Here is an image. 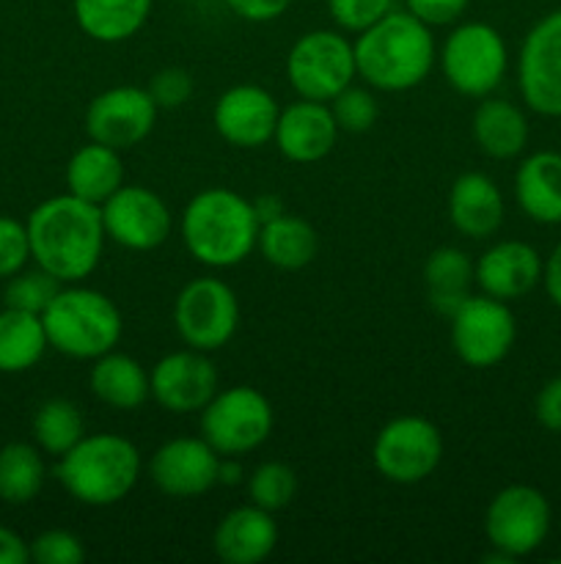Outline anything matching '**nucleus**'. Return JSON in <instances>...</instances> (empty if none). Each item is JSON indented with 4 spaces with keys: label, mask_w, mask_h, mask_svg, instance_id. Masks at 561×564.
Instances as JSON below:
<instances>
[{
    "label": "nucleus",
    "mask_w": 561,
    "mask_h": 564,
    "mask_svg": "<svg viewBox=\"0 0 561 564\" xmlns=\"http://www.w3.org/2000/svg\"><path fill=\"white\" fill-rule=\"evenodd\" d=\"M286 75L302 99L330 102L358 75L355 47L336 31L302 33L289 50Z\"/></svg>",
    "instance_id": "7"
},
{
    "label": "nucleus",
    "mask_w": 561,
    "mask_h": 564,
    "mask_svg": "<svg viewBox=\"0 0 561 564\" xmlns=\"http://www.w3.org/2000/svg\"><path fill=\"white\" fill-rule=\"evenodd\" d=\"M50 347L42 314L6 306L0 312V372L20 375L42 361Z\"/></svg>",
    "instance_id": "30"
},
{
    "label": "nucleus",
    "mask_w": 561,
    "mask_h": 564,
    "mask_svg": "<svg viewBox=\"0 0 561 564\" xmlns=\"http://www.w3.org/2000/svg\"><path fill=\"white\" fill-rule=\"evenodd\" d=\"M55 477L80 505H119L141 477V452L124 435H82L66 455L58 457Z\"/></svg>",
    "instance_id": "4"
},
{
    "label": "nucleus",
    "mask_w": 561,
    "mask_h": 564,
    "mask_svg": "<svg viewBox=\"0 0 561 564\" xmlns=\"http://www.w3.org/2000/svg\"><path fill=\"white\" fill-rule=\"evenodd\" d=\"M124 185V163L119 149L105 143H86L72 154L66 165V187L72 196L102 207L119 187Z\"/></svg>",
    "instance_id": "24"
},
{
    "label": "nucleus",
    "mask_w": 561,
    "mask_h": 564,
    "mask_svg": "<svg viewBox=\"0 0 561 564\" xmlns=\"http://www.w3.org/2000/svg\"><path fill=\"white\" fill-rule=\"evenodd\" d=\"M91 391L99 402L116 411H135L152 394V383L141 364L124 352H105L94 358Z\"/></svg>",
    "instance_id": "25"
},
{
    "label": "nucleus",
    "mask_w": 561,
    "mask_h": 564,
    "mask_svg": "<svg viewBox=\"0 0 561 564\" xmlns=\"http://www.w3.org/2000/svg\"><path fill=\"white\" fill-rule=\"evenodd\" d=\"M542 279L550 301H553L556 306H561V242L553 248V253H550L548 264H544L542 270Z\"/></svg>",
    "instance_id": "44"
},
{
    "label": "nucleus",
    "mask_w": 561,
    "mask_h": 564,
    "mask_svg": "<svg viewBox=\"0 0 561 564\" xmlns=\"http://www.w3.org/2000/svg\"><path fill=\"white\" fill-rule=\"evenodd\" d=\"M484 532L498 554L517 560L544 543L550 532V505L537 488L509 485L487 507Z\"/></svg>",
    "instance_id": "12"
},
{
    "label": "nucleus",
    "mask_w": 561,
    "mask_h": 564,
    "mask_svg": "<svg viewBox=\"0 0 561 564\" xmlns=\"http://www.w3.org/2000/svg\"><path fill=\"white\" fill-rule=\"evenodd\" d=\"M333 102V119L339 124V130L346 132H366L372 130L374 121H377V99L372 97L363 88L346 86L339 97L330 99Z\"/></svg>",
    "instance_id": "35"
},
{
    "label": "nucleus",
    "mask_w": 561,
    "mask_h": 564,
    "mask_svg": "<svg viewBox=\"0 0 561 564\" xmlns=\"http://www.w3.org/2000/svg\"><path fill=\"white\" fill-rule=\"evenodd\" d=\"M424 284H427V297L432 308L451 317L473 295L476 264L460 248H438L429 253L427 264H424Z\"/></svg>",
    "instance_id": "27"
},
{
    "label": "nucleus",
    "mask_w": 561,
    "mask_h": 564,
    "mask_svg": "<svg viewBox=\"0 0 561 564\" xmlns=\"http://www.w3.org/2000/svg\"><path fill=\"white\" fill-rule=\"evenodd\" d=\"M148 94L157 102V108H182L193 94V75L179 66L160 69L148 83Z\"/></svg>",
    "instance_id": "39"
},
{
    "label": "nucleus",
    "mask_w": 561,
    "mask_h": 564,
    "mask_svg": "<svg viewBox=\"0 0 561 564\" xmlns=\"http://www.w3.org/2000/svg\"><path fill=\"white\" fill-rule=\"evenodd\" d=\"M372 457L388 482L418 485L443 460V435L429 419L399 416L380 430Z\"/></svg>",
    "instance_id": "10"
},
{
    "label": "nucleus",
    "mask_w": 561,
    "mask_h": 564,
    "mask_svg": "<svg viewBox=\"0 0 561 564\" xmlns=\"http://www.w3.org/2000/svg\"><path fill=\"white\" fill-rule=\"evenodd\" d=\"M473 138L490 158H517L528 143V121L522 110L506 99H484L473 113Z\"/></svg>",
    "instance_id": "28"
},
{
    "label": "nucleus",
    "mask_w": 561,
    "mask_h": 564,
    "mask_svg": "<svg viewBox=\"0 0 561 564\" xmlns=\"http://www.w3.org/2000/svg\"><path fill=\"white\" fill-rule=\"evenodd\" d=\"M542 270V259L528 242L504 240L479 257L476 284L482 286L484 295L515 301L539 284Z\"/></svg>",
    "instance_id": "20"
},
{
    "label": "nucleus",
    "mask_w": 561,
    "mask_h": 564,
    "mask_svg": "<svg viewBox=\"0 0 561 564\" xmlns=\"http://www.w3.org/2000/svg\"><path fill=\"white\" fill-rule=\"evenodd\" d=\"M28 554L36 564H80L86 560V549L77 534L66 529H47L28 543Z\"/></svg>",
    "instance_id": "36"
},
{
    "label": "nucleus",
    "mask_w": 561,
    "mask_h": 564,
    "mask_svg": "<svg viewBox=\"0 0 561 564\" xmlns=\"http://www.w3.org/2000/svg\"><path fill=\"white\" fill-rule=\"evenodd\" d=\"M75 20L94 42L119 44L135 36L152 14V0H75Z\"/></svg>",
    "instance_id": "26"
},
{
    "label": "nucleus",
    "mask_w": 561,
    "mask_h": 564,
    "mask_svg": "<svg viewBox=\"0 0 561 564\" xmlns=\"http://www.w3.org/2000/svg\"><path fill=\"white\" fill-rule=\"evenodd\" d=\"M237 17L251 22H270L278 20L286 9L292 6V0H223Z\"/></svg>",
    "instance_id": "42"
},
{
    "label": "nucleus",
    "mask_w": 561,
    "mask_h": 564,
    "mask_svg": "<svg viewBox=\"0 0 561 564\" xmlns=\"http://www.w3.org/2000/svg\"><path fill=\"white\" fill-rule=\"evenodd\" d=\"M86 435V422L75 402L69 400H47L33 416V438L36 446L47 455H66L77 441Z\"/></svg>",
    "instance_id": "32"
},
{
    "label": "nucleus",
    "mask_w": 561,
    "mask_h": 564,
    "mask_svg": "<svg viewBox=\"0 0 561 564\" xmlns=\"http://www.w3.org/2000/svg\"><path fill=\"white\" fill-rule=\"evenodd\" d=\"M61 290V281L53 279L47 270L36 268V270H25L22 268L20 273H14L6 284L3 301L9 308H20V312H31V314H42L44 308L50 306L55 295Z\"/></svg>",
    "instance_id": "34"
},
{
    "label": "nucleus",
    "mask_w": 561,
    "mask_h": 564,
    "mask_svg": "<svg viewBox=\"0 0 561 564\" xmlns=\"http://www.w3.org/2000/svg\"><path fill=\"white\" fill-rule=\"evenodd\" d=\"M273 138L280 154L292 163H319L333 152L339 124L328 105L300 97V102L280 110Z\"/></svg>",
    "instance_id": "19"
},
{
    "label": "nucleus",
    "mask_w": 561,
    "mask_h": 564,
    "mask_svg": "<svg viewBox=\"0 0 561 564\" xmlns=\"http://www.w3.org/2000/svg\"><path fill=\"white\" fill-rule=\"evenodd\" d=\"M297 496V474L286 463L270 460L262 463L248 479V499L251 505L267 512L286 510Z\"/></svg>",
    "instance_id": "33"
},
{
    "label": "nucleus",
    "mask_w": 561,
    "mask_h": 564,
    "mask_svg": "<svg viewBox=\"0 0 561 564\" xmlns=\"http://www.w3.org/2000/svg\"><path fill=\"white\" fill-rule=\"evenodd\" d=\"M534 411H537L539 424H542L544 430L561 433V378H553L550 383L542 386Z\"/></svg>",
    "instance_id": "41"
},
{
    "label": "nucleus",
    "mask_w": 561,
    "mask_h": 564,
    "mask_svg": "<svg viewBox=\"0 0 561 564\" xmlns=\"http://www.w3.org/2000/svg\"><path fill=\"white\" fill-rule=\"evenodd\" d=\"M28 259H31L28 226L9 215H0V279H11L14 273H20Z\"/></svg>",
    "instance_id": "37"
},
{
    "label": "nucleus",
    "mask_w": 561,
    "mask_h": 564,
    "mask_svg": "<svg viewBox=\"0 0 561 564\" xmlns=\"http://www.w3.org/2000/svg\"><path fill=\"white\" fill-rule=\"evenodd\" d=\"M515 314L493 295H471L451 314V347L468 367L487 369L504 361L515 345Z\"/></svg>",
    "instance_id": "11"
},
{
    "label": "nucleus",
    "mask_w": 561,
    "mask_h": 564,
    "mask_svg": "<svg viewBox=\"0 0 561 564\" xmlns=\"http://www.w3.org/2000/svg\"><path fill=\"white\" fill-rule=\"evenodd\" d=\"M273 433V408L251 386L218 391L201 411V438L218 455L237 457L258 449Z\"/></svg>",
    "instance_id": "6"
},
{
    "label": "nucleus",
    "mask_w": 561,
    "mask_h": 564,
    "mask_svg": "<svg viewBox=\"0 0 561 564\" xmlns=\"http://www.w3.org/2000/svg\"><path fill=\"white\" fill-rule=\"evenodd\" d=\"M256 207L229 187H209L182 213V240L207 268H234L258 246Z\"/></svg>",
    "instance_id": "3"
},
{
    "label": "nucleus",
    "mask_w": 561,
    "mask_h": 564,
    "mask_svg": "<svg viewBox=\"0 0 561 564\" xmlns=\"http://www.w3.org/2000/svg\"><path fill=\"white\" fill-rule=\"evenodd\" d=\"M212 545L226 564H258L278 545V523L256 505L237 507L218 523Z\"/></svg>",
    "instance_id": "21"
},
{
    "label": "nucleus",
    "mask_w": 561,
    "mask_h": 564,
    "mask_svg": "<svg viewBox=\"0 0 561 564\" xmlns=\"http://www.w3.org/2000/svg\"><path fill=\"white\" fill-rule=\"evenodd\" d=\"M44 460L38 446L6 444L0 449V501L6 505H28L44 488Z\"/></svg>",
    "instance_id": "31"
},
{
    "label": "nucleus",
    "mask_w": 561,
    "mask_h": 564,
    "mask_svg": "<svg viewBox=\"0 0 561 564\" xmlns=\"http://www.w3.org/2000/svg\"><path fill=\"white\" fill-rule=\"evenodd\" d=\"M53 350L69 358H94L113 350L121 339V312L108 295L88 286H61L42 312Z\"/></svg>",
    "instance_id": "5"
},
{
    "label": "nucleus",
    "mask_w": 561,
    "mask_h": 564,
    "mask_svg": "<svg viewBox=\"0 0 561 564\" xmlns=\"http://www.w3.org/2000/svg\"><path fill=\"white\" fill-rule=\"evenodd\" d=\"M220 457L204 438H174L154 452L148 474L165 496L193 499L218 485Z\"/></svg>",
    "instance_id": "17"
},
{
    "label": "nucleus",
    "mask_w": 561,
    "mask_h": 564,
    "mask_svg": "<svg viewBox=\"0 0 561 564\" xmlns=\"http://www.w3.org/2000/svg\"><path fill=\"white\" fill-rule=\"evenodd\" d=\"M105 235L130 251H152L170 235V209L154 191L121 185L102 204Z\"/></svg>",
    "instance_id": "14"
},
{
    "label": "nucleus",
    "mask_w": 561,
    "mask_h": 564,
    "mask_svg": "<svg viewBox=\"0 0 561 564\" xmlns=\"http://www.w3.org/2000/svg\"><path fill=\"white\" fill-rule=\"evenodd\" d=\"M157 102L152 99L148 88L116 86L97 94L86 110V132L91 141L105 143L110 149L138 147L157 121Z\"/></svg>",
    "instance_id": "13"
},
{
    "label": "nucleus",
    "mask_w": 561,
    "mask_h": 564,
    "mask_svg": "<svg viewBox=\"0 0 561 564\" xmlns=\"http://www.w3.org/2000/svg\"><path fill=\"white\" fill-rule=\"evenodd\" d=\"M517 72L528 108L542 116H561V9L531 28Z\"/></svg>",
    "instance_id": "15"
},
{
    "label": "nucleus",
    "mask_w": 561,
    "mask_h": 564,
    "mask_svg": "<svg viewBox=\"0 0 561 564\" xmlns=\"http://www.w3.org/2000/svg\"><path fill=\"white\" fill-rule=\"evenodd\" d=\"M280 108L273 94L262 86L229 88L215 102V130L223 141L240 149H256L275 135Z\"/></svg>",
    "instance_id": "18"
},
{
    "label": "nucleus",
    "mask_w": 561,
    "mask_h": 564,
    "mask_svg": "<svg viewBox=\"0 0 561 564\" xmlns=\"http://www.w3.org/2000/svg\"><path fill=\"white\" fill-rule=\"evenodd\" d=\"M440 66L454 91L465 97H487L506 72V44L487 22H465L449 33Z\"/></svg>",
    "instance_id": "8"
},
{
    "label": "nucleus",
    "mask_w": 561,
    "mask_h": 564,
    "mask_svg": "<svg viewBox=\"0 0 561 564\" xmlns=\"http://www.w3.org/2000/svg\"><path fill=\"white\" fill-rule=\"evenodd\" d=\"M148 383L157 405L185 416V413L204 411L218 394V369L207 352L187 347L160 358L148 375Z\"/></svg>",
    "instance_id": "16"
},
{
    "label": "nucleus",
    "mask_w": 561,
    "mask_h": 564,
    "mask_svg": "<svg viewBox=\"0 0 561 564\" xmlns=\"http://www.w3.org/2000/svg\"><path fill=\"white\" fill-rule=\"evenodd\" d=\"M242 477L240 463H234V457H220V471H218V485H237Z\"/></svg>",
    "instance_id": "45"
},
{
    "label": "nucleus",
    "mask_w": 561,
    "mask_h": 564,
    "mask_svg": "<svg viewBox=\"0 0 561 564\" xmlns=\"http://www.w3.org/2000/svg\"><path fill=\"white\" fill-rule=\"evenodd\" d=\"M394 0H328L330 17L339 22L344 31L361 33L369 25L385 17L391 11Z\"/></svg>",
    "instance_id": "38"
},
{
    "label": "nucleus",
    "mask_w": 561,
    "mask_h": 564,
    "mask_svg": "<svg viewBox=\"0 0 561 564\" xmlns=\"http://www.w3.org/2000/svg\"><path fill=\"white\" fill-rule=\"evenodd\" d=\"M258 248H262V257L273 268L300 270L314 262L319 251V240L308 220L280 213L262 224V229H258Z\"/></svg>",
    "instance_id": "29"
},
{
    "label": "nucleus",
    "mask_w": 561,
    "mask_h": 564,
    "mask_svg": "<svg viewBox=\"0 0 561 564\" xmlns=\"http://www.w3.org/2000/svg\"><path fill=\"white\" fill-rule=\"evenodd\" d=\"M174 323L193 350L212 352L229 345L240 325L234 290L220 279H193L174 303Z\"/></svg>",
    "instance_id": "9"
},
{
    "label": "nucleus",
    "mask_w": 561,
    "mask_h": 564,
    "mask_svg": "<svg viewBox=\"0 0 561 564\" xmlns=\"http://www.w3.org/2000/svg\"><path fill=\"white\" fill-rule=\"evenodd\" d=\"M471 0H407V11L429 28L451 25L462 17Z\"/></svg>",
    "instance_id": "40"
},
{
    "label": "nucleus",
    "mask_w": 561,
    "mask_h": 564,
    "mask_svg": "<svg viewBox=\"0 0 561 564\" xmlns=\"http://www.w3.org/2000/svg\"><path fill=\"white\" fill-rule=\"evenodd\" d=\"M449 218L460 235L473 240L495 235L504 224V196L498 185L476 171L457 176L449 193Z\"/></svg>",
    "instance_id": "22"
},
{
    "label": "nucleus",
    "mask_w": 561,
    "mask_h": 564,
    "mask_svg": "<svg viewBox=\"0 0 561 564\" xmlns=\"http://www.w3.org/2000/svg\"><path fill=\"white\" fill-rule=\"evenodd\" d=\"M358 75L380 91H407L427 80L435 66V39L410 11H388L358 33Z\"/></svg>",
    "instance_id": "2"
},
{
    "label": "nucleus",
    "mask_w": 561,
    "mask_h": 564,
    "mask_svg": "<svg viewBox=\"0 0 561 564\" xmlns=\"http://www.w3.org/2000/svg\"><path fill=\"white\" fill-rule=\"evenodd\" d=\"M31 562L28 543L14 532V529L0 523V564H25Z\"/></svg>",
    "instance_id": "43"
},
{
    "label": "nucleus",
    "mask_w": 561,
    "mask_h": 564,
    "mask_svg": "<svg viewBox=\"0 0 561 564\" xmlns=\"http://www.w3.org/2000/svg\"><path fill=\"white\" fill-rule=\"evenodd\" d=\"M25 226L31 259L61 284H77L97 270L108 237L97 204L72 193L53 196L28 215Z\"/></svg>",
    "instance_id": "1"
},
{
    "label": "nucleus",
    "mask_w": 561,
    "mask_h": 564,
    "mask_svg": "<svg viewBox=\"0 0 561 564\" xmlns=\"http://www.w3.org/2000/svg\"><path fill=\"white\" fill-rule=\"evenodd\" d=\"M522 213L539 224H561V154L537 152L522 160L515 176Z\"/></svg>",
    "instance_id": "23"
}]
</instances>
